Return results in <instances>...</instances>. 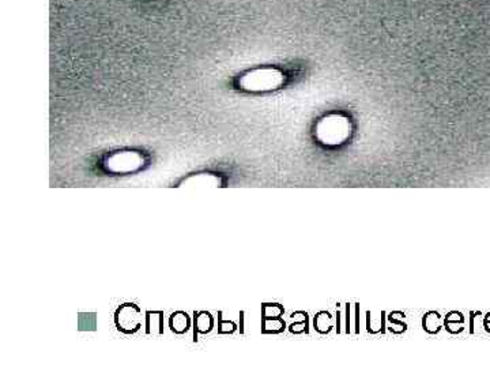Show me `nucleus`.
Instances as JSON below:
<instances>
[{
  "mask_svg": "<svg viewBox=\"0 0 490 368\" xmlns=\"http://www.w3.org/2000/svg\"><path fill=\"white\" fill-rule=\"evenodd\" d=\"M284 83V74L276 68H259L245 74L240 86L248 91H266L279 88Z\"/></svg>",
  "mask_w": 490,
  "mask_h": 368,
  "instance_id": "obj_1",
  "label": "nucleus"
},
{
  "mask_svg": "<svg viewBox=\"0 0 490 368\" xmlns=\"http://www.w3.org/2000/svg\"><path fill=\"white\" fill-rule=\"evenodd\" d=\"M350 134V126L342 116L332 115L317 126V137L326 144H339Z\"/></svg>",
  "mask_w": 490,
  "mask_h": 368,
  "instance_id": "obj_2",
  "label": "nucleus"
}]
</instances>
